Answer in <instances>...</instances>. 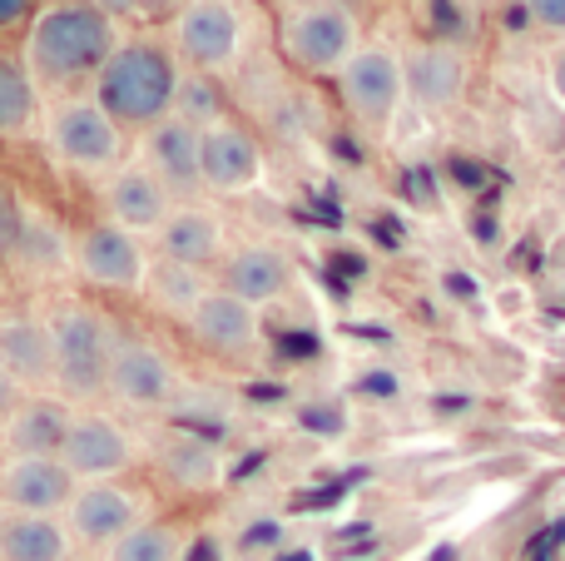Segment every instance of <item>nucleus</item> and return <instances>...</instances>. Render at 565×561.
<instances>
[{"instance_id": "obj_31", "label": "nucleus", "mask_w": 565, "mask_h": 561, "mask_svg": "<svg viewBox=\"0 0 565 561\" xmlns=\"http://www.w3.org/2000/svg\"><path fill=\"white\" fill-rule=\"evenodd\" d=\"M35 10H40V0H0V40L15 35V30H30Z\"/></svg>"}, {"instance_id": "obj_9", "label": "nucleus", "mask_w": 565, "mask_h": 561, "mask_svg": "<svg viewBox=\"0 0 565 561\" xmlns=\"http://www.w3.org/2000/svg\"><path fill=\"white\" fill-rule=\"evenodd\" d=\"M179 388H184V378H179L174 358L164 348L149 343V338L119 334L115 358H109L105 398H115L129 413H164V407H174Z\"/></svg>"}, {"instance_id": "obj_3", "label": "nucleus", "mask_w": 565, "mask_h": 561, "mask_svg": "<svg viewBox=\"0 0 565 561\" xmlns=\"http://www.w3.org/2000/svg\"><path fill=\"white\" fill-rule=\"evenodd\" d=\"M45 318H50V348H55V393L65 403L105 398L109 358H115L119 343L115 318L99 304H85V298H65Z\"/></svg>"}, {"instance_id": "obj_18", "label": "nucleus", "mask_w": 565, "mask_h": 561, "mask_svg": "<svg viewBox=\"0 0 565 561\" xmlns=\"http://www.w3.org/2000/svg\"><path fill=\"white\" fill-rule=\"evenodd\" d=\"M0 373L15 378L25 393L55 388V348H50V318L0 314Z\"/></svg>"}, {"instance_id": "obj_32", "label": "nucleus", "mask_w": 565, "mask_h": 561, "mask_svg": "<svg viewBox=\"0 0 565 561\" xmlns=\"http://www.w3.org/2000/svg\"><path fill=\"white\" fill-rule=\"evenodd\" d=\"M95 6H105V15L119 25V20H149L164 0H95Z\"/></svg>"}, {"instance_id": "obj_24", "label": "nucleus", "mask_w": 565, "mask_h": 561, "mask_svg": "<svg viewBox=\"0 0 565 561\" xmlns=\"http://www.w3.org/2000/svg\"><path fill=\"white\" fill-rule=\"evenodd\" d=\"M154 457H159V473L179 493H214L224 483V453L214 443H204L199 433H169Z\"/></svg>"}, {"instance_id": "obj_12", "label": "nucleus", "mask_w": 565, "mask_h": 561, "mask_svg": "<svg viewBox=\"0 0 565 561\" xmlns=\"http://www.w3.org/2000/svg\"><path fill=\"white\" fill-rule=\"evenodd\" d=\"M264 145L244 119H224L199 135V174H204L209 194H248L264 184Z\"/></svg>"}, {"instance_id": "obj_11", "label": "nucleus", "mask_w": 565, "mask_h": 561, "mask_svg": "<svg viewBox=\"0 0 565 561\" xmlns=\"http://www.w3.org/2000/svg\"><path fill=\"white\" fill-rule=\"evenodd\" d=\"M75 274L109 294H139L149 274V254L135 234L115 229L109 219H95L75 234Z\"/></svg>"}, {"instance_id": "obj_5", "label": "nucleus", "mask_w": 565, "mask_h": 561, "mask_svg": "<svg viewBox=\"0 0 565 561\" xmlns=\"http://www.w3.org/2000/svg\"><path fill=\"white\" fill-rule=\"evenodd\" d=\"M45 145L60 165L85 179H105L125 165V129L95 105V95L55 99L45 109Z\"/></svg>"}, {"instance_id": "obj_20", "label": "nucleus", "mask_w": 565, "mask_h": 561, "mask_svg": "<svg viewBox=\"0 0 565 561\" xmlns=\"http://www.w3.org/2000/svg\"><path fill=\"white\" fill-rule=\"evenodd\" d=\"M70 417L75 403H65L60 393H25V403L0 423V447L6 457H60Z\"/></svg>"}, {"instance_id": "obj_23", "label": "nucleus", "mask_w": 565, "mask_h": 561, "mask_svg": "<svg viewBox=\"0 0 565 561\" xmlns=\"http://www.w3.org/2000/svg\"><path fill=\"white\" fill-rule=\"evenodd\" d=\"M402 80H407V95H417L427 109H451L467 89V60L451 45H427L402 60Z\"/></svg>"}, {"instance_id": "obj_16", "label": "nucleus", "mask_w": 565, "mask_h": 561, "mask_svg": "<svg viewBox=\"0 0 565 561\" xmlns=\"http://www.w3.org/2000/svg\"><path fill=\"white\" fill-rule=\"evenodd\" d=\"M75 487L60 457H0V512L60 517Z\"/></svg>"}, {"instance_id": "obj_17", "label": "nucleus", "mask_w": 565, "mask_h": 561, "mask_svg": "<svg viewBox=\"0 0 565 561\" xmlns=\"http://www.w3.org/2000/svg\"><path fill=\"white\" fill-rule=\"evenodd\" d=\"M214 284L224 288V294L244 298V304L268 308L292 288V264L278 244H238V248H228L224 264L214 268Z\"/></svg>"}, {"instance_id": "obj_27", "label": "nucleus", "mask_w": 565, "mask_h": 561, "mask_svg": "<svg viewBox=\"0 0 565 561\" xmlns=\"http://www.w3.org/2000/svg\"><path fill=\"white\" fill-rule=\"evenodd\" d=\"M189 552V527L174 517H149L135 532H125L105 552V561H184Z\"/></svg>"}, {"instance_id": "obj_15", "label": "nucleus", "mask_w": 565, "mask_h": 561, "mask_svg": "<svg viewBox=\"0 0 565 561\" xmlns=\"http://www.w3.org/2000/svg\"><path fill=\"white\" fill-rule=\"evenodd\" d=\"M184 328H189V338L214 358H248V353H258V343H264V318H258V308L244 304V298H234V294H224L218 284L209 288L204 304L184 318Z\"/></svg>"}, {"instance_id": "obj_22", "label": "nucleus", "mask_w": 565, "mask_h": 561, "mask_svg": "<svg viewBox=\"0 0 565 561\" xmlns=\"http://www.w3.org/2000/svg\"><path fill=\"white\" fill-rule=\"evenodd\" d=\"M0 561H75L65 517L0 512Z\"/></svg>"}, {"instance_id": "obj_14", "label": "nucleus", "mask_w": 565, "mask_h": 561, "mask_svg": "<svg viewBox=\"0 0 565 561\" xmlns=\"http://www.w3.org/2000/svg\"><path fill=\"white\" fill-rule=\"evenodd\" d=\"M99 209H105V219L115 229L139 239V234H159L164 229V219L174 214V199H169V189L139 159H125L115 174L99 179Z\"/></svg>"}, {"instance_id": "obj_26", "label": "nucleus", "mask_w": 565, "mask_h": 561, "mask_svg": "<svg viewBox=\"0 0 565 561\" xmlns=\"http://www.w3.org/2000/svg\"><path fill=\"white\" fill-rule=\"evenodd\" d=\"M40 119V89L30 80L20 50L0 45V139H20L30 135Z\"/></svg>"}, {"instance_id": "obj_21", "label": "nucleus", "mask_w": 565, "mask_h": 561, "mask_svg": "<svg viewBox=\"0 0 565 561\" xmlns=\"http://www.w3.org/2000/svg\"><path fill=\"white\" fill-rule=\"evenodd\" d=\"M10 268H20V274H30V278L70 274V268H75V234H65V224H60L55 214L25 204V224H20Z\"/></svg>"}, {"instance_id": "obj_25", "label": "nucleus", "mask_w": 565, "mask_h": 561, "mask_svg": "<svg viewBox=\"0 0 565 561\" xmlns=\"http://www.w3.org/2000/svg\"><path fill=\"white\" fill-rule=\"evenodd\" d=\"M209 288H214V274H204V268L174 264V258H149V274H145V288H139V294L149 298L154 314L184 324V318L204 304Z\"/></svg>"}, {"instance_id": "obj_13", "label": "nucleus", "mask_w": 565, "mask_h": 561, "mask_svg": "<svg viewBox=\"0 0 565 561\" xmlns=\"http://www.w3.org/2000/svg\"><path fill=\"white\" fill-rule=\"evenodd\" d=\"M139 165L169 189L174 204H194L204 194V174H199V129L184 125L179 115H164L139 135Z\"/></svg>"}, {"instance_id": "obj_30", "label": "nucleus", "mask_w": 565, "mask_h": 561, "mask_svg": "<svg viewBox=\"0 0 565 561\" xmlns=\"http://www.w3.org/2000/svg\"><path fill=\"white\" fill-rule=\"evenodd\" d=\"M526 6V15L536 20L546 35H561L565 40V0H521Z\"/></svg>"}, {"instance_id": "obj_19", "label": "nucleus", "mask_w": 565, "mask_h": 561, "mask_svg": "<svg viewBox=\"0 0 565 561\" xmlns=\"http://www.w3.org/2000/svg\"><path fill=\"white\" fill-rule=\"evenodd\" d=\"M159 258H174V264H189V268H204V274H214L218 264H224L228 254V229L224 219L214 214L209 204H174V214L164 219V229H159Z\"/></svg>"}, {"instance_id": "obj_29", "label": "nucleus", "mask_w": 565, "mask_h": 561, "mask_svg": "<svg viewBox=\"0 0 565 561\" xmlns=\"http://www.w3.org/2000/svg\"><path fill=\"white\" fill-rule=\"evenodd\" d=\"M20 224H25V199L20 189L0 174V268H10L15 258V239H20Z\"/></svg>"}, {"instance_id": "obj_8", "label": "nucleus", "mask_w": 565, "mask_h": 561, "mask_svg": "<svg viewBox=\"0 0 565 561\" xmlns=\"http://www.w3.org/2000/svg\"><path fill=\"white\" fill-rule=\"evenodd\" d=\"M65 527L75 537V547H89V552H109L125 532H135L139 522L154 517V502L139 483H125V477H109V483H79L75 497H70Z\"/></svg>"}, {"instance_id": "obj_4", "label": "nucleus", "mask_w": 565, "mask_h": 561, "mask_svg": "<svg viewBox=\"0 0 565 561\" xmlns=\"http://www.w3.org/2000/svg\"><path fill=\"white\" fill-rule=\"evenodd\" d=\"M358 45V20L342 0H312V6L278 15V55L302 80H332Z\"/></svg>"}, {"instance_id": "obj_7", "label": "nucleus", "mask_w": 565, "mask_h": 561, "mask_svg": "<svg viewBox=\"0 0 565 561\" xmlns=\"http://www.w3.org/2000/svg\"><path fill=\"white\" fill-rule=\"evenodd\" d=\"M338 99L348 109L352 125H362L367 135H387L397 119L402 99H407V80H402V60L387 45H358L352 60L332 75Z\"/></svg>"}, {"instance_id": "obj_6", "label": "nucleus", "mask_w": 565, "mask_h": 561, "mask_svg": "<svg viewBox=\"0 0 565 561\" xmlns=\"http://www.w3.org/2000/svg\"><path fill=\"white\" fill-rule=\"evenodd\" d=\"M179 65L194 75L224 80L244 55V15L238 0H179L174 6V30H169Z\"/></svg>"}, {"instance_id": "obj_28", "label": "nucleus", "mask_w": 565, "mask_h": 561, "mask_svg": "<svg viewBox=\"0 0 565 561\" xmlns=\"http://www.w3.org/2000/svg\"><path fill=\"white\" fill-rule=\"evenodd\" d=\"M174 115L184 119V125H194L199 135L224 125V119H234V109H228V99H224V80L184 70V75H179V95H174Z\"/></svg>"}, {"instance_id": "obj_2", "label": "nucleus", "mask_w": 565, "mask_h": 561, "mask_svg": "<svg viewBox=\"0 0 565 561\" xmlns=\"http://www.w3.org/2000/svg\"><path fill=\"white\" fill-rule=\"evenodd\" d=\"M179 75H184V65H179L174 45L164 35L139 30V35H119L115 55L105 60L89 95L125 135H145L149 125L174 115Z\"/></svg>"}, {"instance_id": "obj_10", "label": "nucleus", "mask_w": 565, "mask_h": 561, "mask_svg": "<svg viewBox=\"0 0 565 561\" xmlns=\"http://www.w3.org/2000/svg\"><path fill=\"white\" fill-rule=\"evenodd\" d=\"M139 447L119 417L99 413V407H75L70 417V433L60 443V463L75 483H109V477H125L135 467Z\"/></svg>"}, {"instance_id": "obj_35", "label": "nucleus", "mask_w": 565, "mask_h": 561, "mask_svg": "<svg viewBox=\"0 0 565 561\" xmlns=\"http://www.w3.org/2000/svg\"><path fill=\"white\" fill-rule=\"evenodd\" d=\"M268 10H278V15H288V10H302V6H312V0H264Z\"/></svg>"}, {"instance_id": "obj_34", "label": "nucleus", "mask_w": 565, "mask_h": 561, "mask_svg": "<svg viewBox=\"0 0 565 561\" xmlns=\"http://www.w3.org/2000/svg\"><path fill=\"white\" fill-rule=\"evenodd\" d=\"M20 403H25V388H20L15 378H6V373H0V423H6V417L15 413Z\"/></svg>"}, {"instance_id": "obj_33", "label": "nucleus", "mask_w": 565, "mask_h": 561, "mask_svg": "<svg viewBox=\"0 0 565 561\" xmlns=\"http://www.w3.org/2000/svg\"><path fill=\"white\" fill-rule=\"evenodd\" d=\"M546 85H551V95L565 105V40L551 50V60H546Z\"/></svg>"}, {"instance_id": "obj_1", "label": "nucleus", "mask_w": 565, "mask_h": 561, "mask_svg": "<svg viewBox=\"0 0 565 561\" xmlns=\"http://www.w3.org/2000/svg\"><path fill=\"white\" fill-rule=\"evenodd\" d=\"M119 45V25L95 0H45L25 30V60L40 99H75L89 95L105 70V60Z\"/></svg>"}]
</instances>
